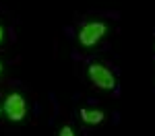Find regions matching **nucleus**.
Here are the masks:
<instances>
[{
	"label": "nucleus",
	"instance_id": "20e7f679",
	"mask_svg": "<svg viewBox=\"0 0 155 136\" xmlns=\"http://www.w3.org/2000/svg\"><path fill=\"white\" fill-rule=\"evenodd\" d=\"M104 111L101 109H81V120L85 124H99L104 122Z\"/></svg>",
	"mask_w": 155,
	"mask_h": 136
},
{
	"label": "nucleus",
	"instance_id": "f257e3e1",
	"mask_svg": "<svg viewBox=\"0 0 155 136\" xmlns=\"http://www.w3.org/2000/svg\"><path fill=\"white\" fill-rule=\"evenodd\" d=\"M2 111L6 113V118L11 122H21L25 118V113H27V103H25L23 95L11 93L6 97V101H4V105H2Z\"/></svg>",
	"mask_w": 155,
	"mask_h": 136
},
{
	"label": "nucleus",
	"instance_id": "423d86ee",
	"mask_svg": "<svg viewBox=\"0 0 155 136\" xmlns=\"http://www.w3.org/2000/svg\"><path fill=\"white\" fill-rule=\"evenodd\" d=\"M2 39H4V29L0 27V41H2Z\"/></svg>",
	"mask_w": 155,
	"mask_h": 136
},
{
	"label": "nucleus",
	"instance_id": "6e6552de",
	"mask_svg": "<svg viewBox=\"0 0 155 136\" xmlns=\"http://www.w3.org/2000/svg\"><path fill=\"white\" fill-rule=\"evenodd\" d=\"M0 113H2V107H0Z\"/></svg>",
	"mask_w": 155,
	"mask_h": 136
},
{
	"label": "nucleus",
	"instance_id": "f03ea898",
	"mask_svg": "<svg viewBox=\"0 0 155 136\" xmlns=\"http://www.w3.org/2000/svg\"><path fill=\"white\" fill-rule=\"evenodd\" d=\"M106 31H107V27L104 23H97V21L87 23V25H83V29L79 31V41H81L83 48H93L97 41L106 35Z\"/></svg>",
	"mask_w": 155,
	"mask_h": 136
},
{
	"label": "nucleus",
	"instance_id": "7ed1b4c3",
	"mask_svg": "<svg viewBox=\"0 0 155 136\" xmlns=\"http://www.w3.org/2000/svg\"><path fill=\"white\" fill-rule=\"evenodd\" d=\"M89 78L93 81V85H97L99 89H104V91H110V89L116 87L114 74L110 72L106 66H101V64H91L89 66Z\"/></svg>",
	"mask_w": 155,
	"mask_h": 136
},
{
	"label": "nucleus",
	"instance_id": "39448f33",
	"mask_svg": "<svg viewBox=\"0 0 155 136\" xmlns=\"http://www.w3.org/2000/svg\"><path fill=\"white\" fill-rule=\"evenodd\" d=\"M58 136H74V132H72L71 126H62V128H60V134H58Z\"/></svg>",
	"mask_w": 155,
	"mask_h": 136
},
{
	"label": "nucleus",
	"instance_id": "0eeeda50",
	"mask_svg": "<svg viewBox=\"0 0 155 136\" xmlns=\"http://www.w3.org/2000/svg\"><path fill=\"white\" fill-rule=\"evenodd\" d=\"M0 72H2V64H0Z\"/></svg>",
	"mask_w": 155,
	"mask_h": 136
}]
</instances>
